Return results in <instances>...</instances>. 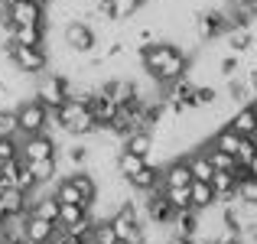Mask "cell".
<instances>
[{
  "label": "cell",
  "instance_id": "f546056e",
  "mask_svg": "<svg viewBox=\"0 0 257 244\" xmlns=\"http://www.w3.org/2000/svg\"><path fill=\"white\" fill-rule=\"evenodd\" d=\"M49 244H88V241L78 238V234H69V231H62V228H59V234H56Z\"/></svg>",
  "mask_w": 257,
  "mask_h": 244
},
{
  "label": "cell",
  "instance_id": "d590c367",
  "mask_svg": "<svg viewBox=\"0 0 257 244\" xmlns=\"http://www.w3.org/2000/svg\"><path fill=\"white\" fill-rule=\"evenodd\" d=\"M39 4H43V7H49V4H52V0H39Z\"/></svg>",
  "mask_w": 257,
  "mask_h": 244
},
{
  "label": "cell",
  "instance_id": "4dcf8cb0",
  "mask_svg": "<svg viewBox=\"0 0 257 244\" xmlns=\"http://www.w3.org/2000/svg\"><path fill=\"white\" fill-rule=\"evenodd\" d=\"M163 244H195V241H192V238H182V234H173V231H170Z\"/></svg>",
  "mask_w": 257,
  "mask_h": 244
},
{
  "label": "cell",
  "instance_id": "52a82bcc",
  "mask_svg": "<svg viewBox=\"0 0 257 244\" xmlns=\"http://www.w3.org/2000/svg\"><path fill=\"white\" fill-rule=\"evenodd\" d=\"M98 91L107 94V98L120 107V104H127V101L137 98V81H134L131 75H111V78L98 81Z\"/></svg>",
  "mask_w": 257,
  "mask_h": 244
},
{
  "label": "cell",
  "instance_id": "5bb4252c",
  "mask_svg": "<svg viewBox=\"0 0 257 244\" xmlns=\"http://www.w3.org/2000/svg\"><path fill=\"white\" fill-rule=\"evenodd\" d=\"M186 163H189V173H192V179L208 182V179L215 176V166H212V160H208V153L202 150V144H195L192 150L186 153Z\"/></svg>",
  "mask_w": 257,
  "mask_h": 244
},
{
  "label": "cell",
  "instance_id": "f1b7e54d",
  "mask_svg": "<svg viewBox=\"0 0 257 244\" xmlns=\"http://www.w3.org/2000/svg\"><path fill=\"white\" fill-rule=\"evenodd\" d=\"M20 157V137H0V163Z\"/></svg>",
  "mask_w": 257,
  "mask_h": 244
},
{
  "label": "cell",
  "instance_id": "6da1fadb",
  "mask_svg": "<svg viewBox=\"0 0 257 244\" xmlns=\"http://www.w3.org/2000/svg\"><path fill=\"white\" fill-rule=\"evenodd\" d=\"M4 56H7V62H10L13 69L23 72V75H30V78L43 75V72L49 69V49H46V46H20V43H13V39H7Z\"/></svg>",
  "mask_w": 257,
  "mask_h": 244
},
{
  "label": "cell",
  "instance_id": "2e32d148",
  "mask_svg": "<svg viewBox=\"0 0 257 244\" xmlns=\"http://www.w3.org/2000/svg\"><path fill=\"white\" fill-rule=\"evenodd\" d=\"M147 157H140V153H131V150H124V147H120L117 150V157H114V169H117V176L120 179H131V176H137L140 169L147 166Z\"/></svg>",
  "mask_w": 257,
  "mask_h": 244
},
{
  "label": "cell",
  "instance_id": "1f68e13d",
  "mask_svg": "<svg viewBox=\"0 0 257 244\" xmlns=\"http://www.w3.org/2000/svg\"><path fill=\"white\" fill-rule=\"evenodd\" d=\"M244 169H247V176H257V157H254L251 163H247V166H244Z\"/></svg>",
  "mask_w": 257,
  "mask_h": 244
},
{
  "label": "cell",
  "instance_id": "30bf717a",
  "mask_svg": "<svg viewBox=\"0 0 257 244\" xmlns=\"http://www.w3.org/2000/svg\"><path fill=\"white\" fill-rule=\"evenodd\" d=\"M85 104H88V111H91V117L98 120V127H107L114 120V114H117V104H114L107 94H101L98 88L85 98Z\"/></svg>",
  "mask_w": 257,
  "mask_h": 244
},
{
  "label": "cell",
  "instance_id": "277c9868",
  "mask_svg": "<svg viewBox=\"0 0 257 244\" xmlns=\"http://www.w3.org/2000/svg\"><path fill=\"white\" fill-rule=\"evenodd\" d=\"M62 46L72 52H78V56H88V52H94V46H98V33H94V26L88 23L82 17H72L62 23Z\"/></svg>",
  "mask_w": 257,
  "mask_h": 244
},
{
  "label": "cell",
  "instance_id": "7c38bea8",
  "mask_svg": "<svg viewBox=\"0 0 257 244\" xmlns=\"http://www.w3.org/2000/svg\"><path fill=\"white\" fill-rule=\"evenodd\" d=\"M160 169H163V189L166 186H189V182H192V173H189L186 157H176V160L160 163Z\"/></svg>",
  "mask_w": 257,
  "mask_h": 244
},
{
  "label": "cell",
  "instance_id": "cb8c5ba5",
  "mask_svg": "<svg viewBox=\"0 0 257 244\" xmlns=\"http://www.w3.org/2000/svg\"><path fill=\"white\" fill-rule=\"evenodd\" d=\"M88 244H120L117 241V231L107 218H94L91 225V234H88Z\"/></svg>",
  "mask_w": 257,
  "mask_h": 244
},
{
  "label": "cell",
  "instance_id": "e0dca14e",
  "mask_svg": "<svg viewBox=\"0 0 257 244\" xmlns=\"http://www.w3.org/2000/svg\"><path fill=\"white\" fill-rule=\"evenodd\" d=\"M120 147H124V150H131V153H140V157L150 160V157H153V147H157V137H153V131H144V127H140V131L127 134Z\"/></svg>",
  "mask_w": 257,
  "mask_h": 244
},
{
  "label": "cell",
  "instance_id": "83f0119b",
  "mask_svg": "<svg viewBox=\"0 0 257 244\" xmlns=\"http://www.w3.org/2000/svg\"><path fill=\"white\" fill-rule=\"evenodd\" d=\"M257 157V137H241L238 144V153H234V160H238V166H247Z\"/></svg>",
  "mask_w": 257,
  "mask_h": 244
},
{
  "label": "cell",
  "instance_id": "7402d4cb",
  "mask_svg": "<svg viewBox=\"0 0 257 244\" xmlns=\"http://www.w3.org/2000/svg\"><path fill=\"white\" fill-rule=\"evenodd\" d=\"M208 144H212V147H218V150H225V153H231V157H234V153H238V144H241V134H234L228 124H221L218 131L212 134V140H208Z\"/></svg>",
  "mask_w": 257,
  "mask_h": 244
},
{
  "label": "cell",
  "instance_id": "44dd1931",
  "mask_svg": "<svg viewBox=\"0 0 257 244\" xmlns=\"http://www.w3.org/2000/svg\"><path fill=\"white\" fill-rule=\"evenodd\" d=\"M202 150L208 153V160H212V166H215V173H234L238 169V160L231 157V153H225V150H218V147H212L208 140H202Z\"/></svg>",
  "mask_w": 257,
  "mask_h": 244
},
{
  "label": "cell",
  "instance_id": "603a6c76",
  "mask_svg": "<svg viewBox=\"0 0 257 244\" xmlns=\"http://www.w3.org/2000/svg\"><path fill=\"white\" fill-rule=\"evenodd\" d=\"M241 65H244V56H238V52H225V56L215 59V72H218V78H234L241 75Z\"/></svg>",
  "mask_w": 257,
  "mask_h": 244
},
{
  "label": "cell",
  "instance_id": "d6a6232c",
  "mask_svg": "<svg viewBox=\"0 0 257 244\" xmlns=\"http://www.w3.org/2000/svg\"><path fill=\"white\" fill-rule=\"evenodd\" d=\"M7 189H10V182H7L4 176H0V199H4V192H7Z\"/></svg>",
  "mask_w": 257,
  "mask_h": 244
},
{
  "label": "cell",
  "instance_id": "ac0fdd59",
  "mask_svg": "<svg viewBox=\"0 0 257 244\" xmlns=\"http://www.w3.org/2000/svg\"><path fill=\"white\" fill-rule=\"evenodd\" d=\"M26 166L33 169V176H36L39 186H49V182H56L59 176H62V169H59V157H46V160H30Z\"/></svg>",
  "mask_w": 257,
  "mask_h": 244
},
{
  "label": "cell",
  "instance_id": "3957f363",
  "mask_svg": "<svg viewBox=\"0 0 257 244\" xmlns=\"http://www.w3.org/2000/svg\"><path fill=\"white\" fill-rule=\"evenodd\" d=\"M17 124H20V137L43 134V131H49V124H52V111L43 104V101H36L30 94V98H23L17 104Z\"/></svg>",
  "mask_w": 257,
  "mask_h": 244
},
{
  "label": "cell",
  "instance_id": "8d00e7d4",
  "mask_svg": "<svg viewBox=\"0 0 257 244\" xmlns=\"http://www.w3.org/2000/svg\"><path fill=\"white\" fill-rule=\"evenodd\" d=\"M251 52H254V59H257V43H254V49H251Z\"/></svg>",
  "mask_w": 257,
  "mask_h": 244
},
{
  "label": "cell",
  "instance_id": "484cf974",
  "mask_svg": "<svg viewBox=\"0 0 257 244\" xmlns=\"http://www.w3.org/2000/svg\"><path fill=\"white\" fill-rule=\"evenodd\" d=\"M166 202L176 208V212H186V208H192V199H189V186H166L163 189Z\"/></svg>",
  "mask_w": 257,
  "mask_h": 244
},
{
  "label": "cell",
  "instance_id": "7a4b0ae2",
  "mask_svg": "<svg viewBox=\"0 0 257 244\" xmlns=\"http://www.w3.org/2000/svg\"><path fill=\"white\" fill-rule=\"evenodd\" d=\"M69 94H72V81H69V75H62V72L46 69L43 75L33 78V98L43 101L49 111H56V107L62 104Z\"/></svg>",
  "mask_w": 257,
  "mask_h": 244
},
{
  "label": "cell",
  "instance_id": "e575fe53",
  "mask_svg": "<svg viewBox=\"0 0 257 244\" xmlns=\"http://www.w3.org/2000/svg\"><path fill=\"white\" fill-rule=\"evenodd\" d=\"M4 221H7V212H4V205H0V225H4Z\"/></svg>",
  "mask_w": 257,
  "mask_h": 244
},
{
  "label": "cell",
  "instance_id": "ba28073f",
  "mask_svg": "<svg viewBox=\"0 0 257 244\" xmlns=\"http://www.w3.org/2000/svg\"><path fill=\"white\" fill-rule=\"evenodd\" d=\"M10 39L20 43V46H46V43H49V23L10 26Z\"/></svg>",
  "mask_w": 257,
  "mask_h": 244
},
{
  "label": "cell",
  "instance_id": "9a60e30c",
  "mask_svg": "<svg viewBox=\"0 0 257 244\" xmlns=\"http://www.w3.org/2000/svg\"><path fill=\"white\" fill-rule=\"evenodd\" d=\"M189 199H192V208H195V212H205V208L218 205V195H215L212 182H202V179H192V182H189Z\"/></svg>",
  "mask_w": 257,
  "mask_h": 244
},
{
  "label": "cell",
  "instance_id": "8992f818",
  "mask_svg": "<svg viewBox=\"0 0 257 244\" xmlns=\"http://www.w3.org/2000/svg\"><path fill=\"white\" fill-rule=\"evenodd\" d=\"M10 26H26V23H49L46 20V7L39 0H10L4 10Z\"/></svg>",
  "mask_w": 257,
  "mask_h": 244
},
{
  "label": "cell",
  "instance_id": "4fadbf2b",
  "mask_svg": "<svg viewBox=\"0 0 257 244\" xmlns=\"http://www.w3.org/2000/svg\"><path fill=\"white\" fill-rule=\"evenodd\" d=\"M225 43H228V52H238V56H244V52L254 49L257 33H254V26H231V30L225 33Z\"/></svg>",
  "mask_w": 257,
  "mask_h": 244
},
{
  "label": "cell",
  "instance_id": "d4e9b609",
  "mask_svg": "<svg viewBox=\"0 0 257 244\" xmlns=\"http://www.w3.org/2000/svg\"><path fill=\"white\" fill-rule=\"evenodd\" d=\"M234 202H241V205H247V208H257V176H241Z\"/></svg>",
  "mask_w": 257,
  "mask_h": 244
},
{
  "label": "cell",
  "instance_id": "8fae6325",
  "mask_svg": "<svg viewBox=\"0 0 257 244\" xmlns=\"http://www.w3.org/2000/svg\"><path fill=\"white\" fill-rule=\"evenodd\" d=\"M225 124L231 127L234 134H241V137H257V124H254V101H251V104H238V111L228 114Z\"/></svg>",
  "mask_w": 257,
  "mask_h": 244
},
{
  "label": "cell",
  "instance_id": "ffe728a7",
  "mask_svg": "<svg viewBox=\"0 0 257 244\" xmlns=\"http://www.w3.org/2000/svg\"><path fill=\"white\" fill-rule=\"evenodd\" d=\"M140 10H144V0H111L107 20H111V23H127V20H134Z\"/></svg>",
  "mask_w": 257,
  "mask_h": 244
},
{
  "label": "cell",
  "instance_id": "d6986e66",
  "mask_svg": "<svg viewBox=\"0 0 257 244\" xmlns=\"http://www.w3.org/2000/svg\"><path fill=\"white\" fill-rule=\"evenodd\" d=\"M88 208L85 205H75V202H59V218H56V225L62 228V231H69V228H75L78 221H85L88 218Z\"/></svg>",
  "mask_w": 257,
  "mask_h": 244
},
{
  "label": "cell",
  "instance_id": "9c48e42d",
  "mask_svg": "<svg viewBox=\"0 0 257 244\" xmlns=\"http://www.w3.org/2000/svg\"><path fill=\"white\" fill-rule=\"evenodd\" d=\"M59 234V225L39 215H26V244H49Z\"/></svg>",
  "mask_w": 257,
  "mask_h": 244
},
{
  "label": "cell",
  "instance_id": "836d02e7",
  "mask_svg": "<svg viewBox=\"0 0 257 244\" xmlns=\"http://www.w3.org/2000/svg\"><path fill=\"white\" fill-rule=\"evenodd\" d=\"M195 244H218V238H199Z\"/></svg>",
  "mask_w": 257,
  "mask_h": 244
},
{
  "label": "cell",
  "instance_id": "4316f807",
  "mask_svg": "<svg viewBox=\"0 0 257 244\" xmlns=\"http://www.w3.org/2000/svg\"><path fill=\"white\" fill-rule=\"evenodd\" d=\"M0 137H20L17 107H0Z\"/></svg>",
  "mask_w": 257,
  "mask_h": 244
},
{
  "label": "cell",
  "instance_id": "5b68a950",
  "mask_svg": "<svg viewBox=\"0 0 257 244\" xmlns=\"http://www.w3.org/2000/svg\"><path fill=\"white\" fill-rule=\"evenodd\" d=\"M59 137L52 131L43 134H30V137H20V157L26 163L30 160H46V157H59Z\"/></svg>",
  "mask_w": 257,
  "mask_h": 244
}]
</instances>
